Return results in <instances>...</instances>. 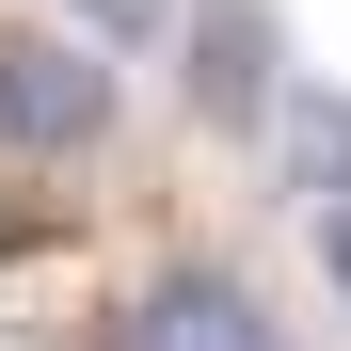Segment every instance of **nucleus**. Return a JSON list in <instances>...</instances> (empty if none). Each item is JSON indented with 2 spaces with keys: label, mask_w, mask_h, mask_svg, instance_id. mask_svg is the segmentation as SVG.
<instances>
[{
  "label": "nucleus",
  "mask_w": 351,
  "mask_h": 351,
  "mask_svg": "<svg viewBox=\"0 0 351 351\" xmlns=\"http://www.w3.org/2000/svg\"><path fill=\"white\" fill-rule=\"evenodd\" d=\"M256 128H271V160H287V192H351V96H319V80H271V112H256Z\"/></svg>",
  "instance_id": "4"
},
{
  "label": "nucleus",
  "mask_w": 351,
  "mask_h": 351,
  "mask_svg": "<svg viewBox=\"0 0 351 351\" xmlns=\"http://www.w3.org/2000/svg\"><path fill=\"white\" fill-rule=\"evenodd\" d=\"M112 144V64L80 32H0V160H96Z\"/></svg>",
  "instance_id": "1"
},
{
  "label": "nucleus",
  "mask_w": 351,
  "mask_h": 351,
  "mask_svg": "<svg viewBox=\"0 0 351 351\" xmlns=\"http://www.w3.org/2000/svg\"><path fill=\"white\" fill-rule=\"evenodd\" d=\"M271 335H287V319H271V287L208 271V256L144 271V287H128V319H112V351H271Z\"/></svg>",
  "instance_id": "2"
},
{
  "label": "nucleus",
  "mask_w": 351,
  "mask_h": 351,
  "mask_svg": "<svg viewBox=\"0 0 351 351\" xmlns=\"http://www.w3.org/2000/svg\"><path fill=\"white\" fill-rule=\"evenodd\" d=\"M271 351H287V335H271Z\"/></svg>",
  "instance_id": "7"
},
{
  "label": "nucleus",
  "mask_w": 351,
  "mask_h": 351,
  "mask_svg": "<svg viewBox=\"0 0 351 351\" xmlns=\"http://www.w3.org/2000/svg\"><path fill=\"white\" fill-rule=\"evenodd\" d=\"M80 16H96V32H144V48H160V32H176V0H80Z\"/></svg>",
  "instance_id": "5"
},
{
  "label": "nucleus",
  "mask_w": 351,
  "mask_h": 351,
  "mask_svg": "<svg viewBox=\"0 0 351 351\" xmlns=\"http://www.w3.org/2000/svg\"><path fill=\"white\" fill-rule=\"evenodd\" d=\"M176 48H192V96L223 112V128H256V112H271V80H287L271 0H176Z\"/></svg>",
  "instance_id": "3"
},
{
  "label": "nucleus",
  "mask_w": 351,
  "mask_h": 351,
  "mask_svg": "<svg viewBox=\"0 0 351 351\" xmlns=\"http://www.w3.org/2000/svg\"><path fill=\"white\" fill-rule=\"evenodd\" d=\"M319 240H335V287H351V192H335V223H319Z\"/></svg>",
  "instance_id": "6"
}]
</instances>
